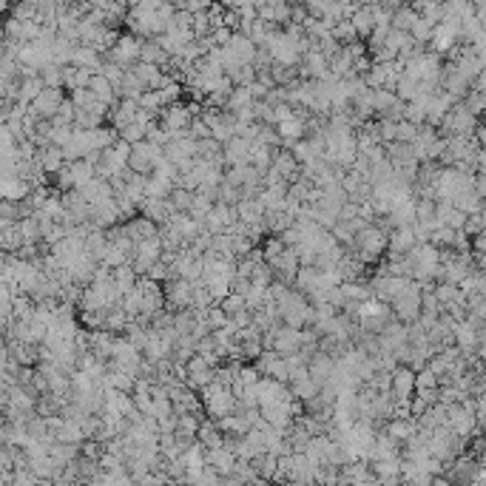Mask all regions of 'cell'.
Here are the masks:
<instances>
[{"mask_svg": "<svg viewBox=\"0 0 486 486\" xmlns=\"http://www.w3.org/2000/svg\"><path fill=\"white\" fill-rule=\"evenodd\" d=\"M336 35H339V37H344V40H350V37H353V29H350V26H339Z\"/></svg>", "mask_w": 486, "mask_h": 486, "instance_id": "f1b7e54d", "label": "cell"}, {"mask_svg": "<svg viewBox=\"0 0 486 486\" xmlns=\"http://www.w3.org/2000/svg\"><path fill=\"white\" fill-rule=\"evenodd\" d=\"M74 66H83V69H97L100 63H97V54L91 51V48H83V51H74V60H71Z\"/></svg>", "mask_w": 486, "mask_h": 486, "instance_id": "603a6c76", "label": "cell"}, {"mask_svg": "<svg viewBox=\"0 0 486 486\" xmlns=\"http://www.w3.org/2000/svg\"><path fill=\"white\" fill-rule=\"evenodd\" d=\"M270 267L276 270V279H282V282L293 285V282H296V273H299V267H302L299 251L287 245V248H285L279 256H273V259H270Z\"/></svg>", "mask_w": 486, "mask_h": 486, "instance_id": "9c48e42d", "label": "cell"}, {"mask_svg": "<svg viewBox=\"0 0 486 486\" xmlns=\"http://www.w3.org/2000/svg\"><path fill=\"white\" fill-rule=\"evenodd\" d=\"M251 148H253V140H245V137H231L225 143V165H245L251 162Z\"/></svg>", "mask_w": 486, "mask_h": 486, "instance_id": "4fadbf2b", "label": "cell"}, {"mask_svg": "<svg viewBox=\"0 0 486 486\" xmlns=\"http://www.w3.org/2000/svg\"><path fill=\"white\" fill-rule=\"evenodd\" d=\"M256 102V97H253V91H251V86H233V91H231V97H228V111H242V108H248V105H253Z\"/></svg>", "mask_w": 486, "mask_h": 486, "instance_id": "5bb4252c", "label": "cell"}, {"mask_svg": "<svg viewBox=\"0 0 486 486\" xmlns=\"http://www.w3.org/2000/svg\"><path fill=\"white\" fill-rule=\"evenodd\" d=\"M156 120H159L162 128H165L171 137H174V134H182V131L191 128L194 111H191V108H185V105H179V102H174V105H165V108H162V111L156 114Z\"/></svg>", "mask_w": 486, "mask_h": 486, "instance_id": "ba28073f", "label": "cell"}, {"mask_svg": "<svg viewBox=\"0 0 486 486\" xmlns=\"http://www.w3.org/2000/svg\"><path fill=\"white\" fill-rule=\"evenodd\" d=\"M313 12H327L330 9V0H307Z\"/></svg>", "mask_w": 486, "mask_h": 486, "instance_id": "83f0119b", "label": "cell"}, {"mask_svg": "<svg viewBox=\"0 0 486 486\" xmlns=\"http://www.w3.org/2000/svg\"><path fill=\"white\" fill-rule=\"evenodd\" d=\"M174 210L177 208L171 205V199H159V197H145L143 205H140V213L148 216V219H154L156 225H165Z\"/></svg>", "mask_w": 486, "mask_h": 486, "instance_id": "7c38bea8", "label": "cell"}, {"mask_svg": "<svg viewBox=\"0 0 486 486\" xmlns=\"http://www.w3.org/2000/svg\"><path fill=\"white\" fill-rule=\"evenodd\" d=\"M472 251L475 253H486V228L478 236H472Z\"/></svg>", "mask_w": 486, "mask_h": 486, "instance_id": "4316f807", "label": "cell"}, {"mask_svg": "<svg viewBox=\"0 0 486 486\" xmlns=\"http://www.w3.org/2000/svg\"><path fill=\"white\" fill-rule=\"evenodd\" d=\"M483 123H486V114H483Z\"/></svg>", "mask_w": 486, "mask_h": 486, "instance_id": "4dcf8cb0", "label": "cell"}, {"mask_svg": "<svg viewBox=\"0 0 486 486\" xmlns=\"http://www.w3.org/2000/svg\"><path fill=\"white\" fill-rule=\"evenodd\" d=\"M17 97L20 100H29V102H35L37 97H40V91L46 89V83H43V77H26V80H20L17 83Z\"/></svg>", "mask_w": 486, "mask_h": 486, "instance_id": "2e32d148", "label": "cell"}, {"mask_svg": "<svg viewBox=\"0 0 486 486\" xmlns=\"http://www.w3.org/2000/svg\"><path fill=\"white\" fill-rule=\"evenodd\" d=\"M162 251H165V245H162V236L154 233V236L137 242V248H134V253H131V264L137 267L140 276H145L148 270L162 259Z\"/></svg>", "mask_w": 486, "mask_h": 486, "instance_id": "277c9868", "label": "cell"}, {"mask_svg": "<svg viewBox=\"0 0 486 486\" xmlns=\"http://www.w3.org/2000/svg\"><path fill=\"white\" fill-rule=\"evenodd\" d=\"M356 29H359L361 35L370 32V12H359V15H356Z\"/></svg>", "mask_w": 486, "mask_h": 486, "instance_id": "484cf974", "label": "cell"}, {"mask_svg": "<svg viewBox=\"0 0 486 486\" xmlns=\"http://www.w3.org/2000/svg\"><path fill=\"white\" fill-rule=\"evenodd\" d=\"M71 137H74V125H54V131H51L54 145H66V143H71Z\"/></svg>", "mask_w": 486, "mask_h": 486, "instance_id": "cb8c5ba5", "label": "cell"}, {"mask_svg": "<svg viewBox=\"0 0 486 486\" xmlns=\"http://www.w3.org/2000/svg\"><path fill=\"white\" fill-rule=\"evenodd\" d=\"M140 57H143V63H165V51L162 48H156V46H145L143 51H140Z\"/></svg>", "mask_w": 486, "mask_h": 486, "instance_id": "d4e9b609", "label": "cell"}, {"mask_svg": "<svg viewBox=\"0 0 486 486\" xmlns=\"http://www.w3.org/2000/svg\"><path fill=\"white\" fill-rule=\"evenodd\" d=\"M290 390H293V395L296 398H302V401H310V398H316L318 395V384L313 381V375H305V378H296V381H290Z\"/></svg>", "mask_w": 486, "mask_h": 486, "instance_id": "9a60e30c", "label": "cell"}, {"mask_svg": "<svg viewBox=\"0 0 486 486\" xmlns=\"http://www.w3.org/2000/svg\"><path fill=\"white\" fill-rule=\"evenodd\" d=\"M393 307V316L404 324H413L421 318V307H424V290H421V282L415 279L407 290H404L401 296H395V299L390 302Z\"/></svg>", "mask_w": 486, "mask_h": 486, "instance_id": "7a4b0ae2", "label": "cell"}, {"mask_svg": "<svg viewBox=\"0 0 486 486\" xmlns=\"http://www.w3.org/2000/svg\"><path fill=\"white\" fill-rule=\"evenodd\" d=\"M120 137H123V140H128L131 145H137L140 140H145V137H148V123H143V120H134L128 128H123V131H120Z\"/></svg>", "mask_w": 486, "mask_h": 486, "instance_id": "ac0fdd59", "label": "cell"}, {"mask_svg": "<svg viewBox=\"0 0 486 486\" xmlns=\"http://www.w3.org/2000/svg\"><path fill=\"white\" fill-rule=\"evenodd\" d=\"M162 159H165V145H156L151 140H140L137 145H134V154L128 159V165L134 171H140V174H154V168L159 165Z\"/></svg>", "mask_w": 486, "mask_h": 486, "instance_id": "5b68a950", "label": "cell"}, {"mask_svg": "<svg viewBox=\"0 0 486 486\" xmlns=\"http://www.w3.org/2000/svg\"><path fill=\"white\" fill-rule=\"evenodd\" d=\"M219 202H228V205H239L242 202V188L231 185L228 179L219 185Z\"/></svg>", "mask_w": 486, "mask_h": 486, "instance_id": "7402d4cb", "label": "cell"}, {"mask_svg": "<svg viewBox=\"0 0 486 486\" xmlns=\"http://www.w3.org/2000/svg\"><path fill=\"white\" fill-rule=\"evenodd\" d=\"M483 228H486V208H480V210H475V213H469V216H467V225H464V231H467L469 236H478Z\"/></svg>", "mask_w": 486, "mask_h": 486, "instance_id": "44dd1931", "label": "cell"}, {"mask_svg": "<svg viewBox=\"0 0 486 486\" xmlns=\"http://www.w3.org/2000/svg\"><path fill=\"white\" fill-rule=\"evenodd\" d=\"M63 89H51V86H46L43 91H40V97L32 102V111L37 114V117H54L60 111V105H63Z\"/></svg>", "mask_w": 486, "mask_h": 486, "instance_id": "30bf717a", "label": "cell"}, {"mask_svg": "<svg viewBox=\"0 0 486 486\" xmlns=\"http://www.w3.org/2000/svg\"><path fill=\"white\" fill-rule=\"evenodd\" d=\"M464 105L469 108L475 117H483V114H486V91H480V89L469 91V94L464 97Z\"/></svg>", "mask_w": 486, "mask_h": 486, "instance_id": "d6986e66", "label": "cell"}, {"mask_svg": "<svg viewBox=\"0 0 486 486\" xmlns=\"http://www.w3.org/2000/svg\"><path fill=\"white\" fill-rule=\"evenodd\" d=\"M418 393V372L410 364H398L393 370V395L398 404H410Z\"/></svg>", "mask_w": 486, "mask_h": 486, "instance_id": "52a82bcc", "label": "cell"}, {"mask_svg": "<svg viewBox=\"0 0 486 486\" xmlns=\"http://www.w3.org/2000/svg\"><path fill=\"white\" fill-rule=\"evenodd\" d=\"M137 111H140V100L123 97V100L111 108V114H108V120H111V128H117V131L128 128L134 120H137Z\"/></svg>", "mask_w": 486, "mask_h": 486, "instance_id": "8fae6325", "label": "cell"}, {"mask_svg": "<svg viewBox=\"0 0 486 486\" xmlns=\"http://www.w3.org/2000/svg\"><path fill=\"white\" fill-rule=\"evenodd\" d=\"M478 131V117L469 111L464 102H458L449 108V114L441 123V134L444 137H475Z\"/></svg>", "mask_w": 486, "mask_h": 486, "instance_id": "3957f363", "label": "cell"}, {"mask_svg": "<svg viewBox=\"0 0 486 486\" xmlns=\"http://www.w3.org/2000/svg\"><path fill=\"white\" fill-rule=\"evenodd\" d=\"M194 194H197V191H191V188L177 185L168 199H171V205H174L177 210H185V213H188V210H191V205H194Z\"/></svg>", "mask_w": 486, "mask_h": 486, "instance_id": "e0dca14e", "label": "cell"}, {"mask_svg": "<svg viewBox=\"0 0 486 486\" xmlns=\"http://www.w3.org/2000/svg\"><path fill=\"white\" fill-rule=\"evenodd\" d=\"M387 248H390V231H384L378 222H370L356 233V253L367 264L381 259L387 253Z\"/></svg>", "mask_w": 486, "mask_h": 486, "instance_id": "6da1fadb", "label": "cell"}, {"mask_svg": "<svg viewBox=\"0 0 486 486\" xmlns=\"http://www.w3.org/2000/svg\"><path fill=\"white\" fill-rule=\"evenodd\" d=\"M105 123V117L86 111V108H77V117H74V128H100Z\"/></svg>", "mask_w": 486, "mask_h": 486, "instance_id": "ffe728a7", "label": "cell"}, {"mask_svg": "<svg viewBox=\"0 0 486 486\" xmlns=\"http://www.w3.org/2000/svg\"><path fill=\"white\" fill-rule=\"evenodd\" d=\"M165 307L168 310H188V307H194V282L191 279H185V276H171L165 282Z\"/></svg>", "mask_w": 486, "mask_h": 486, "instance_id": "8992f818", "label": "cell"}, {"mask_svg": "<svg viewBox=\"0 0 486 486\" xmlns=\"http://www.w3.org/2000/svg\"><path fill=\"white\" fill-rule=\"evenodd\" d=\"M475 89H480V91H486V71L480 74V80H478V83H475Z\"/></svg>", "mask_w": 486, "mask_h": 486, "instance_id": "f546056e", "label": "cell"}]
</instances>
